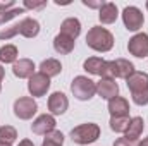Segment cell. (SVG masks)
<instances>
[{
  "label": "cell",
  "instance_id": "obj_1",
  "mask_svg": "<svg viewBox=\"0 0 148 146\" xmlns=\"http://www.w3.org/2000/svg\"><path fill=\"white\" fill-rule=\"evenodd\" d=\"M127 89L131 91V98L136 105H148V74L143 71H134L126 79Z\"/></svg>",
  "mask_w": 148,
  "mask_h": 146
},
{
  "label": "cell",
  "instance_id": "obj_2",
  "mask_svg": "<svg viewBox=\"0 0 148 146\" xmlns=\"http://www.w3.org/2000/svg\"><path fill=\"white\" fill-rule=\"evenodd\" d=\"M86 45L95 52H102V53L110 52L114 46V35L107 28L93 26L86 35Z\"/></svg>",
  "mask_w": 148,
  "mask_h": 146
},
{
  "label": "cell",
  "instance_id": "obj_3",
  "mask_svg": "<svg viewBox=\"0 0 148 146\" xmlns=\"http://www.w3.org/2000/svg\"><path fill=\"white\" fill-rule=\"evenodd\" d=\"M134 64L126 60V59H117V60H107L105 67H103V74L102 79H127L131 74L134 72Z\"/></svg>",
  "mask_w": 148,
  "mask_h": 146
},
{
  "label": "cell",
  "instance_id": "obj_4",
  "mask_svg": "<svg viewBox=\"0 0 148 146\" xmlns=\"http://www.w3.org/2000/svg\"><path fill=\"white\" fill-rule=\"evenodd\" d=\"M100 126L95 124V122H86V124H81L77 127H74L71 131V139H73L76 145L84 146V145H91L95 143L98 138H100Z\"/></svg>",
  "mask_w": 148,
  "mask_h": 146
},
{
  "label": "cell",
  "instance_id": "obj_5",
  "mask_svg": "<svg viewBox=\"0 0 148 146\" xmlns=\"http://www.w3.org/2000/svg\"><path fill=\"white\" fill-rule=\"evenodd\" d=\"M71 91L79 102H88L97 95V83L86 76H76L71 83Z\"/></svg>",
  "mask_w": 148,
  "mask_h": 146
},
{
  "label": "cell",
  "instance_id": "obj_6",
  "mask_svg": "<svg viewBox=\"0 0 148 146\" xmlns=\"http://www.w3.org/2000/svg\"><path fill=\"white\" fill-rule=\"evenodd\" d=\"M122 23L126 26L127 31H140L143 28V23H145V16L143 12L136 7V5H127L124 10H122Z\"/></svg>",
  "mask_w": 148,
  "mask_h": 146
},
{
  "label": "cell",
  "instance_id": "obj_7",
  "mask_svg": "<svg viewBox=\"0 0 148 146\" xmlns=\"http://www.w3.org/2000/svg\"><path fill=\"white\" fill-rule=\"evenodd\" d=\"M38 112V103L33 96H21L14 102V115L21 120H29Z\"/></svg>",
  "mask_w": 148,
  "mask_h": 146
},
{
  "label": "cell",
  "instance_id": "obj_8",
  "mask_svg": "<svg viewBox=\"0 0 148 146\" xmlns=\"http://www.w3.org/2000/svg\"><path fill=\"white\" fill-rule=\"evenodd\" d=\"M50 89V77L41 72H35L28 79V91L33 98L45 96L47 91Z\"/></svg>",
  "mask_w": 148,
  "mask_h": 146
},
{
  "label": "cell",
  "instance_id": "obj_9",
  "mask_svg": "<svg viewBox=\"0 0 148 146\" xmlns=\"http://www.w3.org/2000/svg\"><path fill=\"white\" fill-rule=\"evenodd\" d=\"M55 126H57V122H55V117L52 113H41L33 120L31 131L38 136H47L48 132L55 131Z\"/></svg>",
  "mask_w": 148,
  "mask_h": 146
},
{
  "label": "cell",
  "instance_id": "obj_10",
  "mask_svg": "<svg viewBox=\"0 0 148 146\" xmlns=\"http://www.w3.org/2000/svg\"><path fill=\"white\" fill-rule=\"evenodd\" d=\"M127 50H129L131 55H134L138 59L148 57V35L147 33H136L134 36L129 40Z\"/></svg>",
  "mask_w": 148,
  "mask_h": 146
},
{
  "label": "cell",
  "instance_id": "obj_11",
  "mask_svg": "<svg viewBox=\"0 0 148 146\" xmlns=\"http://www.w3.org/2000/svg\"><path fill=\"white\" fill-rule=\"evenodd\" d=\"M69 108V100L62 91H55L48 96V110L52 115H62Z\"/></svg>",
  "mask_w": 148,
  "mask_h": 146
},
{
  "label": "cell",
  "instance_id": "obj_12",
  "mask_svg": "<svg viewBox=\"0 0 148 146\" xmlns=\"http://www.w3.org/2000/svg\"><path fill=\"white\" fill-rule=\"evenodd\" d=\"M97 95L103 100H112L119 96V84L115 79H100L97 83Z\"/></svg>",
  "mask_w": 148,
  "mask_h": 146
},
{
  "label": "cell",
  "instance_id": "obj_13",
  "mask_svg": "<svg viewBox=\"0 0 148 146\" xmlns=\"http://www.w3.org/2000/svg\"><path fill=\"white\" fill-rule=\"evenodd\" d=\"M12 72L19 79H29L35 74V62L31 59H19L16 64H12Z\"/></svg>",
  "mask_w": 148,
  "mask_h": 146
},
{
  "label": "cell",
  "instance_id": "obj_14",
  "mask_svg": "<svg viewBox=\"0 0 148 146\" xmlns=\"http://www.w3.org/2000/svg\"><path fill=\"white\" fill-rule=\"evenodd\" d=\"M119 17V9L114 2H105L98 9V19L102 24H114Z\"/></svg>",
  "mask_w": 148,
  "mask_h": 146
},
{
  "label": "cell",
  "instance_id": "obj_15",
  "mask_svg": "<svg viewBox=\"0 0 148 146\" xmlns=\"http://www.w3.org/2000/svg\"><path fill=\"white\" fill-rule=\"evenodd\" d=\"M110 117H129V102L124 96H115L109 100Z\"/></svg>",
  "mask_w": 148,
  "mask_h": 146
},
{
  "label": "cell",
  "instance_id": "obj_16",
  "mask_svg": "<svg viewBox=\"0 0 148 146\" xmlns=\"http://www.w3.org/2000/svg\"><path fill=\"white\" fill-rule=\"evenodd\" d=\"M19 28V35H23L24 38H35L40 33V23L33 17H24L17 23Z\"/></svg>",
  "mask_w": 148,
  "mask_h": 146
},
{
  "label": "cell",
  "instance_id": "obj_17",
  "mask_svg": "<svg viewBox=\"0 0 148 146\" xmlns=\"http://www.w3.org/2000/svg\"><path fill=\"white\" fill-rule=\"evenodd\" d=\"M143 129H145V122H143V117H133L131 120H129V126H127V129H126V136L124 138H127V139H131V141H138L140 138H141V134H143Z\"/></svg>",
  "mask_w": 148,
  "mask_h": 146
},
{
  "label": "cell",
  "instance_id": "obj_18",
  "mask_svg": "<svg viewBox=\"0 0 148 146\" xmlns=\"http://www.w3.org/2000/svg\"><path fill=\"white\" fill-rule=\"evenodd\" d=\"M74 45H76V41L73 38L66 36L62 33H59L57 36L53 38V50L57 53H60V55H69L74 50Z\"/></svg>",
  "mask_w": 148,
  "mask_h": 146
},
{
  "label": "cell",
  "instance_id": "obj_19",
  "mask_svg": "<svg viewBox=\"0 0 148 146\" xmlns=\"http://www.w3.org/2000/svg\"><path fill=\"white\" fill-rule=\"evenodd\" d=\"M60 33L69 38H73V40H76L81 35V23H79V19L77 17H67V19H64L62 24H60Z\"/></svg>",
  "mask_w": 148,
  "mask_h": 146
},
{
  "label": "cell",
  "instance_id": "obj_20",
  "mask_svg": "<svg viewBox=\"0 0 148 146\" xmlns=\"http://www.w3.org/2000/svg\"><path fill=\"white\" fill-rule=\"evenodd\" d=\"M105 62H107V60H103L102 57H90V59L84 60L83 69H84L88 74H93V76H100V77H102Z\"/></svg>",
  "mask_w": 148,
  "mask_h": 146
},
{
  "label": "cell",
  "instance_id": "obj_21",
  "mask_svg": "<svg viewBox=\"0 0 148 146\" xmlns=\"http://www.w3.org/2000/svg\"><path fill=\"white\" fill-rule=\"evenodd\" d=\"M40 72L48 76V77H55L62 72V64L57 59H45L40 64Z\"/></svg>",
  "mask_w": 148,
  "mask_h": 146
},
{
  "label": "cell",
  "instance_id": "obj_22",
  "mask_svg": "<svg viewBox=\"0 0 148 146\" xmlns=\"http://www.w3.org/2000/svg\"><path fill=\"white\" fill-rule=\"evenodd\" d=\"M17 57H19V52H17L16 45L7 43V45L0 46V62L2 64H16Z\"/></svg>",
  "mask_w": 148,
  "mask_h": 146
},
{
  "label": "cell",
  "instance_id": "obj_23",
  "mask_svg": "<svg viewBox=\"0 0 148 146\" xmlns=\"http://www.w3.org/2000/svg\"><path fill=\"white\" fill-rule=\"evenodd\" d=\"M41 146H64V134L60 131H57V129L52 131V132H48L45 136Z\"/></svg>",
  "mask_w": 148,
  "mask_h": 146
},
{
  "label": "cell",
  "instance_id": "obj_24",
  "mask_svg": "<svg viewBox=\"0 0 148 146\" xmlns=\"http://www.w3.org/2000/svg\"><path fill=\"white\" fill-rule=\"evenodd\" d=\"M16 139H17V131L12 126H2L0 127V141L2 143L12 145Z\"/></svg>",
  "mask_w": 148,
  "mask_h": 146
},
{
  "label": "cell",
  "instance_id": "obj_25",
  "mask_svg": "<svg viewBox=\"0 0 148 146\" xmlns=\"http://www.w3.org/2000/svg\"><path fill=\"white\" fill-rule=\"evenodd\" d=\"M129 120V117H110V129L114 132H126Z\"/></svg>",
  "mask_w": 148,
  "mask_h": 146
},
{
  "label": "cell",
  "instance_id": "obj_26",
  "mask_svg": "<svg viewBox=\"0 0 148 146\" xmlns=\"http://www.w3.org/2000/svg\"><path fill=\"white\" fill-rule=\"evenodd\" d=\"M19 14H24V7H14V9L7 10V12H0V26L5 24V23H9V21H12Z\"/></svg>",
  "mask_w": 148,
  "mask_h": 146
},
{
  "label": "cell",
  "instance_id": "obj_27",
  "mask_svg": "<svg viewBox=\"0 0 148 146\" xmlns=\"http://www.w3.org/2000/svg\"><path fill=\"white\" fill-rule=\"evenodd\" d=\"M114 146H140V141H131L127 138H119L114 141Z\"/></svg>",
  "mask_w": 148,
  "mask_h": 146
},
{
  "label": "cell",
  "instance_id": "obj_28",
  "mask_svg": "<svg viewBox=\"0 0 148 146\" xmlns=\"http://www.w3.org/2000/svg\"><path fill=\"white\" fill-rule=\"evenodd\" d=\"M47 5V0L43 2H31V0H24V9H43Z\"/></svg>",
  "mask_w": 148,
  "mask_h": 146
},
{
  "label": "cell",
  "instance_id": "obj_29",
  "mask_svg": "<svg viewBox=\"0 0 148 146\" xmlns=\"http://www.w3.org/2000/svg\"><path fill=\"white\" fill-rule=\"evenodd\" d=\"M105 2H93V0H83V5H86V7H90V9H100L102 5H103Z\"/></svg>",
  "mask_w": 148,
  "mask_h": 146
},
{
  "label": "cell",
  "instance_id": "obj_30",
  "mask_svg": "<svg viewBox=\"0 0 148 146\" xmlns=\"http://www.w3.org/2000/svg\"><path fill=\"white\" fill-rule=\"evenodd\" d=\"M14 7V0H5V2H0V12H7Z\"/></svg>",
  "mask_w": 148,
  "mask_h": 146
},
{
  "label": "cell",
  "instance_id": "obj_31",
  "mask_svg": "<svg viewBox=\"0 0 148 146\" xmlns=\"http://www.w3.org/2000/svg\"><path fill=\"white\" fill-rule=\"evenodd\" d=\"M17 146H35V143H33L31 139H21Z\"/></svg>",
  "mask_w": 148,
  "mask_h": 146
},
{
  "label": "cell",
  "instance_id": "obj_32",
  "mask_svg": "<svg viewBox=\"0 0 148 146\" xmlns=\"http://www.w3.org/2000/svg\"><path fill=\"white\" fill-rule=\"evenodd\" d=\"M3 76H5V69H3L2 64H0V84H2V81H3Z\"/></svg>",
  "mask_w": 148,
  "mask_h": 146
},
{
  "label": "cell",
  "instance_id": "obj_33",
  "mask_svg": "<svg viewBox=\"0 0 148 146\" xmlns=\"http://www.w3.org/2000/svg\"><path fill=\"white\" fill-rule=\"evenodd\" d=\"M140 146H148V138H145L143 141H140Z\"/></svg>",
  "mask_w": 148,
  "mask_h": 146
},
{
  "label": "cell",
  "instance_id": "obj_34",
  "mask_svg": "<svg viewBox=\"0 0 148 146\" xmlns=\"http://www.w3.org/2000/svg\"><path fill=\"white\" fill-rule=\"evenodd\" d=\"M0 146H12V145H7V143H2V141H0Z\"/></svg>",
  "mask_w": 148,
  "mask_h": 146
},
{
  "label": "cell",
  "instance_id": "obj_35",
  "mask_svg": "<svg viewBox=\"0 0 148 146\" xmlns=\"http://www.w3.org/2000/svg\"><path fill=\"white\" fill-rule=\"evenodd\" d=\"M0 93H2V84H0Z\"/></svg>",
  "mask_w": 148,
  "mask_h": 146
},
{
  "label": "cell",
  "instance_id": "obj_36",
  "mask_svg": "<svg viewBox=\"0 0 148 146\" xmlns=\"http://www.w3.org/2000/svg\"><path fill=\"white\" fill-rule=\"evenodd\" d=\"M147 10H148V2H147Z\"/></svg>",
  "mask_w": 148,
  "mask_h": 146
}]
</instances>
